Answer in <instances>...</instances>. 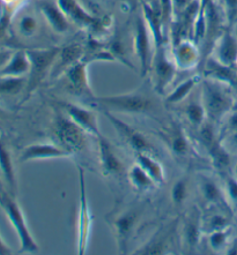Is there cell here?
Instances as JSON below:
<instances>
[{"mask_svg":"<svg viewBox=\"0 0 237 255\" xmlns=\"http://www.w3.org/2000/svg\"><path fill=\"white\" fill-rule=\"evenodd\" d=\"M200 128V140H202L203 144L205 145L207 150L212 147V145L217 142V137H215L213 127L211 124H206L204 123L202 126L199 127Z\"/></svg>","mask_w":237,"mask_h":255,"instance_id":"60d3db41","label":"cell"},{"mask_svg":"<svg viewBox=\"0 0 237 255\" xmlns=\"http://www.w3.org/2000/svg\"><path fill=\"white\" fill-rule=\"evenodd\" d=\"M222 187L229 208L232 211H237V178L234 174H226Z\"/></svg>","mask_w":237,"mask_h":255,"instance_id":"e575fe53","label":"cell"},{"mask_svg":"<svg viewBox=\"0 0 237 255\" xmlns=\"http://www.w3.org/2000/svg\"><path fill=\"white\" fill-rule=\"evenodd\" d=\"M203 236L202 211L195 208L187 215L183 222V227H182L181 240L183 244V249L189 252H193L196 247L199 245Z\"/></svg>","mask_w":237,"mask_h":255,"instance_id":"e0dca14e","label":"cell"},{"mask_svg":"<svg viewBox=\"0 0 237 255\" xmlns=\"http://www.w3.org/2000/svg\"><path fill=\"white\" fill-rule=\"evenodd\" d=\"M79 179V209H78V254H86L89 245L90 233L93 229V215L89 207L88 193H87V181L85 170L78 166Z\"/></svg>","mask_w":237,"mask_h":255,"instance_id":"5b68a950","label":"cell"},{"mask_svg":"<svg viewBox=\"0 0 237 255\" xmlns=\"http://www.w3.org/2000/svg\"><path fill=\"white\" fill-rule=\"evenodd\" d=\"M85 57V50L80 44H68L66 46L61 47L59 56H58L54 66L51 72V76L52 78H58L61 76L65 73V71L68 70L73 65L78 63Z\"/></svg>","mask_w":237,"mask_h":255,"instance_id":"603a6c76","label":"cell"},{"mask_svg":"<svg viewBox=\"0 0 237 255\" xmlns=\"http://www.w3.org/2000/svg\"><path fill=\"white\" fill-rule=\"evenodd\" d=\"M226 118H227V122H226V129H227V133L237 130V112L232 111Z\"/></svg>","mask_w":237,"mask_h":255,"instance_id":"ee69618b","label":"cell"},{"mask_svg":"<svg viewBox=\"0 0 237 255\" xmlns=\"http://www.w3.org/2000/svg\"><path fill=\"white\" fill-rule=\"evenodd\" d=\"M211 54L215 60L225 66L234 67L237 63V37L231 28H225L215 42Z\"/></svg>","mask_w":237,"mask_h":255,"instance_id":"5bb4252c","label":"cell"},{"mask_svg":"<svg viewBox=\"0 0 237 255\" xmlns=\"http://www.w3.org/2000/svg\"><path fill=\"white\" fill-rule=\"evenodd\" d=\"M12 54L13 53L10 52V51H8V50L0 51V70H1V68L5 66L7 61L9 60V58L12 57Z\"/></svg>","mask_w":237,"mask_h":255,"instance_id":"7dc6e473","label":"cell"},{"mask_svg":"<svg viewBox=\"0 0 237 255\" xmlns=\"http://www.w3.org/2000/svg\"><path fill=\"white\" fill-rule=\"evenodd\" d=\"M52 132L60 147L72 155L82 151L87 147V133L67 115L58 112L54 116Z\"/></svg>","mask_w":237,"mask_h":255,"instance_id":"277c9868","label":"cell"},{"mask_svg":"<svg viewBox=\"0 0 237 255\" xmlns=\"http://www.w3.org/2000/svg\"><path fill=\"white\" fill-rule=\"evenodd\" d=\"M167 143L169 150L176 157H185L190 152V142L187 134L181 126H174L167 136Z\"/></svg>","mask_w":237,"mask_h":255,"instance_id":"83f0119b","label":"cell"},{"mask_svg":"<svg viewBox=\"0 0 237 255\" xmlns=\"http://www.w3.org/2000/svg\"><path fill=\"white\" fill-rule=\"evenodd\" d=\"M189 195V180L187 177L181 178L173 185L170 191V198L174 205L181 206L185 202Z\"/></svg>","mask_w":237,"mask_h":255,"instance_id":"8d00e7d4","label":"cell"},{"mask_svg":"<svg viewBox=\"0 0 237 255\" xmlns=\"http://www.w3.org/2000/svg\"><path fill=\"white\" fill-rule=\"evenodd\" d=\"M59 105L64 110V114L70 117L88 135L94 136L95 139L102 135L100 126H98L97 115L93 110L82 105L71 103V102H59Z\"/></svg>","mask_w":237,"mask_h":255,"instance_id":"4fadbf2b","label":"cell"},{"mask_svg":"<svg viewBox=\"0 0 237 255\" xmlns=\"http://www.w3.org/2000/svg\"><path fill=\"white\" fill-rule=\"evenodd\" d=\"M232 210L224 207H209L206 213H202V229L204 235L231 228Z\"/></svg>","mask_w":237,"mask_h":255,"instance_id":"7402d4cb","label":"cell"},{"mask_svg":"<svg viewBox=\"0 0 237 255\" xmlns=\"http://www.w3.org/2000/svg\"><path fill=\"white\" fill-rule=\"evenodd\" d=\"M60 49L61 47L59 46H50L25 50L30 60V71L25 86V93L28 97L38 88L47 75H51Z\"/></svg>","mask_w":237,"mask_h":255,"instance_id":"7a4b0ae2","label":"cell"},{"mask_svg":"<svg viewBox=\"0 0 237 255\" xmlns=\"http://www.w3.org/2000/svg\"><path fill=\"white\" fill-rule=\"evenodd\" d=\"M141 14L145 17L149 30H151L153 41H154V46L158 47L167 45V43L169 42V38H168L165 27H163L161 13H160L159 7H155L151 5V3L142 1Z\"/></svg>","mask_w":237,"mask_h":255,"instance_id":"d6986e66","label":"cell"},{"mask_svg":"<svg viewBox=\"0 0 237 255\" xmlns=\"http://www.w3.org/2000/svg\"><path fill=\"white\" fill-rule=\"evenodd\" d=\"M2 201H3V195H1V193H0V203L2 205Z\"/></svg>","mask_w":237,"mask_h":255,"instance_id":"816d5d0a","label":"cell"},{"mask_svg":"<svg viewBox=\"0 0 237 255\" xmlns=\"http://www.w3.org/2000/svg\"><path fill=\"white\" fill-rule=\"evenodd\" d=\"M71 156H73L71 152L61 148L60 145L52 143H37L29 145L24 149L23 154L21 155V161L30 162L39 161V159L68 158Z\"/></svg>","mask_w":237,"mask_h":255,"instance_id":"44dd1931","label":"cell"},{"mask_svg":"<svg viewBox=\"0 0 237 255\" xmlns=\"http://www.w3.org/2000/svg\"><path fill=\"white\" fill-rule=\"evenodd\" d=\"M184 115L192 126L199 127L206 122L207 116L202 101H192L185 107Z\"/></svg>","mask_w":237,"mask_h":255,"instance_id":"1f68e13d","label":"cell"},{"mask_svg":"<svg viewBox=\"0 0 237 255\" xmlns=\"http://www.w3.org/2000/svg\"><path fill=\"white\" fill-rule=\"evenodd\" d=\"M234 176L237 178V164H236V166H235V169H234Z\"/></svg>","mask_w":237,"mask_h":255,"instance_id":"f907efd6","label":"cell"},{"mask_svg":"<svg viewBox=\"0 0 237 255\" xmlns=\"http://www.w3.org/2000/svg\"><path fill=\"white\" fill-rule=\"evenodd\" d=\"M102 111L124 143L129 145L134 152H149V154H152L153 147L144 134L118 118L115 115V112L105 110V109H102Z\"/></svg>","mask_w":237,"mask_h":255,"instance_id":"9c48e42d","label":"cell"},{"mask_svg":"<svg viewBox=\"0 0 237 255\" xmlns=\"http://www.w3.org/2000/svg\"><path fill=\"white\" fill-rule=\"evenodd\" d=\"M207 151H209L211 163L214 169L222 173L227 172L232 164V154L225 148L221 141L215 142Z\"/></svg>","mask_w":237,"mask_h":255,"instance_id":"4dcf8cb0","label":"cell"},{"mask_svg":"<svg viewBox=\"0 0 237 255\" xmlns=\"http://www.w3.org/2000/svg\"><path fill=\"white\" fill-rule=\"evenodd\" d=\"M203 76L200 74H196L184 80L183 82H181L173 92L167 95L166 102L168 104H177L183 102L187 98L197 85H200L202 82Z\"/></svg>","mask_w":237,"mask_h":255,"instance_id":"f546056e","label":"cell"},{"mask_svg":"<svg viewBox=\"0 0 237 255\" xmlns=\"http://www.w3.org/2000/svg\"><path fill=\"white\" fill-rule=\"evenodd\" d=\"M222 12L231 28L237 20V0H222Z\"/></svg>","mask_w":237,"mask_h":255,"instance_id":"ab89813d","label":"cell"},{"mask_svg":"<svg viewBox=\"0 0 237 255\" xmlns=\"http://www.w3.org/2000/svg\"><path fill=\"white\" fill-rule=\"evenodd\" d=\"M94 103L111 112L129 115H144L152 110V98L140 92H132L108 96H96Z\"/></svg>","mask_w":237,"mask_h":255,"instance_id":"3957f363","label":"cell"},{"mask_svg":"<svg viewBox=\"0 0 237 255\" xmlns=\"http://www.w3.org/2000/svg\"><path fill=\"white\" fill-rule=\"evenodd\" d=\"M209 237V245L214 252L227 251L229 244L232 242V229H222V230L213 231L207 235Z\"/></svg>","mask_w":237,"mask_h":255,"instance_id":"d6a6232c","label":"cell"},{"mask_svg":"<svg viewBox=\"0 0 237 255\" xmlns=\"http://www.w3.org/2000/svg\"><path fill=\"white\" fill-rule=\"evenodd\" d=\"M96 141L100 166L104 176H116L122 172L124 170L123 161L111 142L103 135L96 137Z\"/></svg>","mask_w":237,"mask_h":255,"instance_id":"9a60e30c","label":"cell"},{"mask_svg":"<svg viewBox=\"0 0 237 255\" xmlns=\"http://www.w3.org/2000/svg\"><path fill=\"white\" fill-rule=\"evenodd\" d=\"M89 61L83 58V59L78 61L68 70L65 71L63 75L65 81H66V88L68 92L76 97L85 98V100L94 102L95 98H96V95L94 94L89 82Z\"/></svg>","mask_w":237,"mask_h":255,"instance_id":"ba28073f","label":"cell"},{"mask_svg":"<svg viewBox=\"0 0 237 255\" xmlns=\"http://www.w3.org/2000/svg\"><path fill=\"white\" fill-rule=\"evenodd\" d=\"M8 24H9V15L8 14H3V15L0 17V37H2L3 34H5Z\"/></svg>","mask_w":237,"mask_h":255,"instance_id":"bcb514c9","label":"cell"},{"mask_svg":"<svg viewBox=\"0 0 237 255\" xmlns=\"http://www.w3.org/2000/svg\"><path fill=\"white\" fill-rule=\"evenodd\" d=\"M70 22L81 29H95L100 19L90 14L79 0H56Z\"/></svg>","mask_w":237,"mask_h":255,"instance_id":"2e32d148","label":"cell"},{"mask_svg":"<svg viewBox=\"0 0 237 255\" xmlns=\"http://www.w3.org/2000/svg\"><path fill=\"white\" fill-rule=\"evenodd\" d=\"M193 0H173L174 3V19H176L182 14L184 13V10L191 5Z\"/></svg>","mask_w":237,"mask_h":255,"instance_id":"7bdbcfd3","label":"cell"},{"mask_svg":"<svg viewBox=\"0 0 237 255\" xmlns=\"http://www.w3.org/2000/svg\"><path fill=\"white\" fill-rule=\"evenodd\" d=\"M221 143L225 145V148L227 149L232 155L237 154V130L226 134L225 139L221 141Z\"/></svg>","mask_w":237,"mask_h":255,"instance_id":"b9f144b4","label":"cell"},{"mask_svg":"<svg viewBox=\"0 0 237 255\" xmlns=\"http://www.w3.org/2000/svg\"><path fill=\"white\" fill-rule=\"evenodd\" d=\"M217 0H199V12H198V16L197 19L199 20H205V10L206 7L210 5V3L215 2Z\"/></svg>","mask_w":237,"mask_h":255,"instance_id":"f6af8a7d","label":"cell"},{"mask_svg":"<svg viewBox=\"0 0 237 255\" xmlns=\"http://www.w3.org/2000/svg\"><path fill=\"white\" fill-rule=\"evenodd\" d=\"M227 254H237V238L232 239L227 249Z\"/></svg>","mask_w":237,"mask_h":255,"instance_id":"c3c4849f","label":"cell"},{"mask_svg":"<svg viewBox=\"0 0 237 255\" xmlns=\"http://www.w3.org/2000/svg\"><path fill=\"white\" fill-rule=\"evenodd\" d=\"M170 228L160 229L155 233L154 237H152L145 245H142L140 249H138L133 254H145V255H156V254H165L168 250L170 239Z\"/></svg>","mask_w":237,"mask_h":255,"instance_id":"4316f807","label":"cell"},{"mask_svg":"<svg viewBox=\"0 0 237 255\" xmlns=\"http://www.w3.org/2000/svg\"><path fill=\"white\" fill-rule=\"evenodd\" d=\"M133 47L140 65V74L145 78L151 71V65L154 56V41L145 17L140 13L133 25Z\"/></svg>","mask_w":237,"mask_h":255,"instance_id":"8992f818","label":"cell"},{"mask_svg":"<svg viewBox=\"0 0 237 255\" xmlns=\"http://www.w3.org/2000/svg\"><path fill=\"white\" fill-rule=\"evenodd\" d=\"M235 70L237 71V63H236V65H235Z\"/></svg>","mask_w":237,"mask_h":255,"instance_id":"f5cc1de1","label":"cell"},{"mask_svg":"<svg viewBox=\"0 0 237 255\" xmlns=\"http://www.w3.org/2000/svg\"><path fill=\"white\" fill-rule=\"evenodd\" d=\"M10 253H12L10 252V250L1 242V239H0V255H7Z\"/></svg>","mask_w":237,"mask_h":255,"instance_id":"681fc988","label":"cell"},{"mask_svg":"<svg viewBox=\"0 0 237 255\" xmlns=\"http://www.w3.org/2000/svg\"><path fill=\"white\" fill-rule=\"evenodd\" d=\"M30 60L25 50H19L12 54L5 66L0 70V76H17L22 78L29 74Z\"/></svg>","mask_w":237,"mask_h":255,"instance_id":"d4e9b609","label":"cell"},{"mask_svg":"<svg viewBox=\"0 0 237 255\" xmlns=\"http://www.w3.org/2000/svg\"><path fill=\"white\" fill-rule=\"evenodd\" d=\"M0 166H1L2 173L7 183L12 188H15V174H14L12 158H10L9 152L6 150V148L1 143H0Z\"/></svg>","mask_w":237,"mask_h":255,"instance_id":"d590c367","label":"cell"},{"mask_svg":"<svg viewBox=\"0 0 237 255\" xmlns=\"http://www.w3.org/2000/svg\"><path fill=\"white\" fill-rule=\"evenodd\" d=\"M139 218L140 213L133 208L120 210L117 214L111 215L109 224L111 225L112 230H114L118 250L122 253H125L129 249V240L134 232Z\"/></svg>","mask_w":237,"mask_h":255,"instance_id":"30bf717a","label":"cell"},{"mask_svg":"<svg viewBox=\"0 0 237 255\" xmlns=\"http://www.w3.org/2000/svg\"><path fill=\"white\" fill-rule=\"evenodd\" d=\"M6 209L13 227L15 228L17 235L21 240V252L23 253H37L39 247L36 243V240L32 237L30 230H29L27 222L23 216V213L21 211L20 207L14 202L8 196L3 195V201L1 205Z\"/></svg>","mask_w":237,"mask_h":255,"instance_id":"8fae6325","label":"cell"},{"mask_svg":"<svg viewBox=\"0 0 237 255\" xmlns=\"http://www.w3.org/2000/svg\"><path fill=\"white\" fill-rule=\"evenodd\" d=\"M27 86V76H0V94L16 95Z\"/></svg>","mask_w":237,"mask_h":255,"instance_id":"836d02e7","label":"cell"},{"mask_svg":"<svg viewBox=\"0 0 237 255\" xmlns=\"http://www.w3.org/2000/svg\"><path fill=\"white\" fill-rule=\"evenodd\" d=\"M38 8L41 10L42 15L44 16L47 24L56 34L63 35L70 31L71 22L65 15L60 7L58 6L56 0H42L39 2Z\"/></svg>","mask_w":237,"mask_h":255,"instance_id":"ac0fdd59","label":"cell"},{"mask_svg":"<svg viewBox=\"0 0 237 255\" xmlns=\"http://www.w3.org/2000/svg\"><path fill=\"white\" fill-rule=\"evenodd\" d=\"M127 179H129L131 186L139 193L151 192L158 186L148 176V173L137 163L130 167L129 172H127Z\"/></svg>","mask_w":237,"mask_h":255,"instance_id":"f1b7e54d","label":"cell"},{"mask_svg":"<svg viewBox=\"0 0 237 255\" xmlns=\"http://www.w3.org/2000/svg\"><path fill=\"white\" fill-rule=\"evenodd\" d=\"M159 1V9L161 13L163 27H165L166 34L170 41V28L174 21V3L173 0H158Z\"/></svg>","mask_w":237,"mask_h":255,"instance_id":"74e56055","label":"cell"},{"mask_svg":"<svg viewBox=\"0 0 237 255\" xmlns=\"http://www.w3.org/2000/svg\"><path fill=\"white\" fill-rule=\"evenodd\" d=\"M136 163L144 169L148 176L158 186H161L166 180V172L162 164L155 159L149 152H136Z\"/></svg>","mask_w":237,"mask_h":255,"instance_id":"484cf974","label":"cell"},{"mask_svg":"<svg viewBox=\"0 0 237 255\" xmlns=\"http://www.w3.org/2000/svg\"><path fill=\"white\" fill-rule=\"evenodd\" d=\"M177 71L178 68L175 65L171 54L169 56L167 52L166 45L155 47L149 71V73H152L153 87L155 92L160 95L165 94L168 87L174 82Z\"/></svg>","mask_w":237,"mask_h":255,"instance_id":"52a82bcc","label":"cell"},{"mask_svg":"<svg viewBox=\"0 0 237 255\" xmlns=\"http://www.w3.org/2000/svg\"><path fill=\"white\" fill-rule=\"evenodd\" d=\"M171 58L180 71H190L196 68L202 61V51L199 45L191 38H183L173 43Z\"/></svg>","mask_w":237,"mask_h":255,"instance_id":"7c38bea8","label":"cell"},{"mask_svg":"<svg viewBox=\"0 0 237 255\" xmlns=\"http://www.w3.org/2000/svg\"><path fill=\"white\" fill-rule=\"evenodd\" d=\"M37 29L38 22L37 20L35 19V16L30 15V14H27V15H24L20 19L19 31L21 32V35L24 36V37H32V36L37 32Z\"/></svg>","mask_w":237,"mask_h":255,"instance_id":"f35d334b","label":"cell"},{"mask_svg":"<svg viewBox=\"0 0 237 255\" xmlns=\"http://www.w3.org/2000/svg\"><path fill=\"white\" fill-rule=\"evenodd\" d=\"M200 85V101L206 111L207 119L212 123L224 120L233 111L235 105V98L232 94L231 86L205 76L202 79Z\"/></svg>","mask_w":237,"mask_h":255,"instance_id":"6da1fadb","label":"cell"},{"mask_svg":"<svg viewBox=\"0 0 237 255\" xmlns=\"http://www.w3.org/2000/svg\"><path fill=\"white\" fill-rule=\"evenodd\" d=\"M198 188L204 202L209 207H224V208L231 209L226 200L224 187L212 177L205 176V174L199 176Z\"/></svg>","mask_w":237,"mask_h":255,"instance_id":"ffe728a7","label":"cell"},{"mask_svg":"<svg viewBox=\"0 0 237 255\" xmlns=\"http://www.w3.org/2000/svg\"><path fill=\"white\" fill-rule=\"evenodd\" d=\"M203 74L205 78L214 79L231 87H237V71L234 67L220 64L213 57L206 58L204 63Z\"/></svg>","mask_w":237,"mask_h":255,"instance_id":"cb8c5ba5","label":"cell"}]
</instances>
